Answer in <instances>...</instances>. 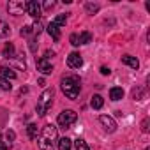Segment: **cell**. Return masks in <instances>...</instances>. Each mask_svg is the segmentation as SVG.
Segmentation results:
<instances>
[{
    "label": "cell",
    "mask_w": 150,
    "mask_h": 150,
    "mask_svg": "<svg viewBox=\"0 0 150 150\" xmlns=\"http://www.w3.org/2000/svg\"><path fill=\"white\" fill-rule=\"evenodd\" d=\"M25 11H27L32 18L41 20V6H39V2H35V0H30V2H27Z\"/></svg>",
    "instance_id": "cell-5"
},
{
    "label": "cell",
    "mask_w": 150,
    "mask_h": 150,
    "mask_svg": "<svg viewBox=\"0 0 150 150\" xmlns=\"http://www.w3.org/2000/svg\"><path fill=\"white\" fill-rule=\"evenodd\" d=\"M87 11L88 13H96V11H99V6L97 4H87Z\"/></svg>",
    "instance_id": "cell-26"
},
{
    "label": "cell",
    "mask_w": 150,
    "mask_h": 150,
    "mask_svg": "<svg viewBox=\"0 0 150 150\" xmlns=\"http://www.w3.org/2000/svg\"><path fill=\"white\" fill-rule=\"evenodd\" d=\"M99 122H101V125H103L108 132H115V131H117V122H115L111 117L101 115V117H99Z\"/></svg>",
    "instance_id": "cell-8"
},
{
    "label": "cell",
    "mask_w": 150,
    "mask_h": 150,
    "mask_svg": "<svg viewBox=\"0 0 150 150\" xmlns=\"http://www.w3.org/2000/svg\"><path fill=\"white\" fill-rule=\"evenodd\" d=\"M53 6H55L53 2H46V4H44V9H46V11H48V9H53Z\"/></svg>",
    "instance_id": "cell-33"
},
{
    "label": "cell",
    "mask_w": 150,
    "mask_h": 150,
    "mask_svg": "<svg viewBox=\"0 0 150 150\" xmlns=\"http://www.w3.org/2000/svg\"><path fill=\"white\" fill-rule=\"evenodd\" d=\"M69 41H71L72 46H80V35H78V34H71Z\"/></svg>",
    "instance_id": "cell-24"
},
{
    "label": "cell",
    "mask_w": 150,
    "mask_h": 150,
    "mask_svg": "<svg viewBox=\"0 0 150 150\" xmlns=\"http://www.w3.org/2000/svg\"><path fill=\"white\" fill-rule=\"evenodd\" d=\"M90 104H92V108H94V110H101V108H103V104H104V99H103L101 96H94V97H92V101H90Z\"/></svg>",
    "instance_id": "cell-15"
},
{
    "label": "cell",
    "mask_w": 150,
    "mask_h": 150,
    "mask_svg": "<svg viewBox=\"0 0 150 150\" xmlns=\"http://www.w3.org/2000/svg\"><path fill=\"white\" fill-rule=\"evenodd\" d=\"M67 65H69L71 69H80V67L83 65V58H81V55L76 53V51H72V53L67 57Z\"/></svg>",
    "instance_id": "cell-7"
},
{
    "label": "cell",
    "mask_w": 150,
    "mask_h": 150,
    "mask_svg": "<svg viewBox=\"0 0 150 150\" xmlns=\"http://www.w3.org/2000/svg\"><path fill=\"white\" fill-rule=\"evenodd\" d=\"M6 138H7V141H14L16 132H14V131H7V132H6Z\"/></svg>",
    "instance_id": "cell-28"
},
{
    "label": "cell",
    "mask_w": 150,
    "mask_h": 150,
    "mask_svg": "<svg viewBox=\"0 0 150 150\" xmlns=\"http://www.w3.org/2000/svg\"><path fill=\"white\" fill-rule=\"evenodd\" d=\"M53 55H55V51H50V50H48V51L44 53V58H48V60H50V57H53Z\"/></svg>",
    "instance_id": "cell-34"
},
{
    "label": "cell",
    "mask_w": 150,
    "mask_h": 150,
    "mask_svg": "<svg viewBox=\"0 0 150 150\" xmlns=\"http://www.w3.org/2000/svg\"><path fill=\"white\" fill-rule=\"evenodd\" d=\"M37 71L42 72V74H51V72H53V65H51V62H50L48 58L41 57V58L37 60Z\"/></svg>",
    "instance_id": "cell-9"
},
{
    "label": "cell",
    "mask_w": 150,
    "mask_h": 150,
    "mask_svg": "<svg viewBox=\"0 0 150 150\" xmlns=\"http://www.w3.org/2000/svg\"><path fill=\"white\" fill-rule=\"evenodd\" d=\"M0 150H11V143H6L0 139Z\"/></svg>",
    "instance_id": "cell-29"
},
{
    "label": "cell",
    "mask_w": 150,
    "mask_h": 150,
    "mask_svg": "<svg viewBox=\"0 0 150 150\" xmlns=\"http://www.w3.org/2000/svg\"><path fill=\"white\" fill-rule=\"evenodd\" d=\"M110 99H111V101H120V99H124V90H122L120 87H113V88L110 90Z\"/></svg>",
    "instance_id": "cell-13"
},
{
    "label": "cell",
    "mask_w": 150,
    "mask_h": 150,
    "mask_svg": "<svg viewBox=\"0 0 150 150\" xmlns=\"http://www.w3.org/2000/svg\"><path fill=\"white\" fill-rule=\"evenodd\" d=\"M51 103H53V90L51 88H48V90H44L41 96H39V99H37V106H35V111H37V115H46V111L51 108Z\"/></svg>",
    "instance_id": "cell-3"
},
{
    "label": "cell",
    "mask_w": 150,
    "mask_h": 150,
    "mask_svg": "<svg viewBox=\"0 0 150 150\" xmlns=\"http://www.w3.org/2000/svg\"><path fill=\"white\" fill-rule=\"evenodd\" d=\"M92 41V34L90 32H81L80 35V44H88Z\"/></svg>",
    "instance_id": "cell-20"
},
{
    "label": "cell",
    "mask_w": 150,
    "mask_h": 150,
    "mask_svg": "<svg viewBox=\"0 0 150 150\" xmlns=\"http://www.w3.org/2000/svg\"><path fill=\"white\" fill-rule=\"evenodd\" d=\"M60 87H62V92L65 94V97H69V99H76L80 96V90H81L80 80L76 76H65V78H62Z\"/></svg>",
    "instance_id": "cell-2"
},
{
    "label": "cell",
    "mask_w": 150,
    "mask_h": 150,
    "mask_svg": "<svg viewBox=\"0 0 150 150\" xmlns=\"http://www.w3.org/2000/svg\"><path fill=\"white\" fill-rule=\"evenodd\" d=\"M74 146H76V150H90L88 145H87V141L83 138H78L76 141H74Z\"/></svg>",
    "instance_id": "cell-17"
},
{
    "label": "cell",
    "mask_w": 150,
    "mask_h": 150,
    "mask_svg": "<svg viewBox=\"0 0 150 150\" xmlns=\"http://www.w3.org/2000/svg\"><path fill=\"white\" fill-rule=\"evenodd\" d=\"M132 97H134L136 101H141V99H143V90H141V88H134V90H132Z\"/></svg>",
    "instance_id": "cell-25"
},
{
    "label": "cell",
    "mask_w": 150,
    "mask_h": 150,
    "mask_svg": "<svg viewBox=\"0 0 150 150\" xmlns=\"http://www.w3.org/2000/svg\"><path fill=\"white\" fill-rule=\"evenodd\" d=\"M30 34H32V27L30 25H25L21 28V35H30Z\"/></svg>",
    "instance_id": "cell-27"
},
{
    "label": "cell",
    "mask_w": 150,
    "mask_h": 150,
    "mask_svg": "<svg viewBox=\"0 0 150 150\" xmlns=\"http://www.w3.org/2000/svg\"><path fill=\"white\" fill-rule=\"evenodd\" d=\"M28 44H30V50H32V51H35V50H37V41H35V39H30V42H28Z\"/></svg>",
    "instance_id": "cell-31"
},
{
    "label": "cell",
    "mask_w": 150,
    "mask_h": 150,
    "mask_svg": "<svg viewBox=\"0 0 150 150\" xmlns=\"http://www.w3.org/2000/svg\"><path fill=\"white\" fill-rule=\"evenodd\" d=\"M32 32H34V34H37V35L42 32V21H41V20H37V21L32 25Z\"/></svg>",
    "instance_id": "cell-22"
},
{
    "label": "cell",
    "mask_w": 150,
    "mask_h": 150,
    "mask_svg": "<svg viewBox=\"0 0 150 150\" xmlns=\"http://www.w3.org/2000/svg\"><path fill=\"white\" fill-rule=\"evenodd\" d=\"M48 32H50V35L53 37V41H58L60 39V27L57 25V23H48Z\"/></svg>",
    "instance_id": "cell-11"
},
{
    "label": "cell",
    "mask_w": 150,
    "mask_h": 150,
    "mask_svg": "<svg viewBox=\"0 0 150 150\" xmlns=\"http://www.w3.org/2000/svg\"><path fill=\"white\" fill-rule=\"evenodd\" d=\"M58 141V131L53 124H46L41 131V136H39V150H53L55 148V143Z\"/></svg>",
    "instance_id": "cell-1"
},
{
    "label": "cell",
    "mask_w": 150,
    "mask_h": 150,
    "mask_svg": "<svg viewBox=\"0 0 150 150\" xmlns=\"http://www.w3.org/2000/svg\"><path fill=\"white\" fill-rule=\"evenodd\" d=\"M141 129H143V132H148V118H145L141 122Z\"/></svg>",
    "instance_id": "cell-30"
},
{
    "label": "cell",
    "mask_w": 150,
    "mask_h": 150,
    "mask_svg": "<svg viewBox=\"0 0 150 150\" xmlns=\"http://www.w3.org/2000/svg\"><path fill=\"white\" fill-rule=\"evenodd\" d=\"M11 34V28H9V25L6 23V21H2L0 20V37H7Z\"/></svg>",
    "instance_id": "cell-16"
},
{
    "label": "cell",
    "mask_w": 150,
    "mask_h": 150,
    "mask_svg": "<svg viewBox=\"0 0 150 150\" xmlns=\"http://www.w3.org/2000/svg\"><path fill=\"white\" fill-rule=\"evenodd\" d=\"M27 132H28V138H30V139H35V138H37V125H35V124H28Z\"/></svg>",
    "instance_id": "cell-18"
},
{
    "label": "cell",
    "mask_w": 150,
    "mask_h": 150,
    "mask_svg": "<svg viewBox=\"0 0 150 150\" xmlns=\"http://www.w3.org/2000/svg\"><path fill=\"white\" fill-rule=\"evenodd\" d=\"M53 23H57L58 27H64V25L67 23V18H65V14H58V16L53 20Z\"/></svg>",
    "instance_id": "cell-21"
},
{
    "label": "cell",
    "mask_w": 150,
    "mask_h": 150,
    "mask_svg": "<svg viewBox=\"0 0 150 150\" xmlns=\"http://www.w3.org/2000/svg\"><path fill=\"white\" fill-rule=\"evenodd\" d=\"M0 76L6 78V80H14L16 78V72L13 67H7V65H2L0 67Z\"/></svg>",
    "instance_id": "cell-10"
},
{
    "label": "cell",
    "mask_w": 150,
    "mask_h": 150,
    "mask_svg": "<svg viewBox=\"0 0 150 150\" xmlns=\"http://www.w3.org/2000/svg\"><path fill=\"white\" fill-rule=\"evenodd\" d=\"M110 72H111V71H110V67H106V65H103V67H101V74H104V76H108Z\"/></svg>",
    "instance_id": "cell-32"
},
{
    "label": "cell",
    "mask_w": 150,
    "mask_h": 150,
    "mask_svg": "<svg viewBox=\"0 0 150 150\" xmlns=\"http://www.w3.org/2000/svg\"><path fill=\"white\" fill-rule=\"evenodd\" d=\"M4 55H6L7 58H14V46H13L11 42L6 44V48H4Z\"/></svg>",
    "instance_id": "cell-19"
},
{
    "label": "cell",
    "mask_w": 150,
    "mask_h": 150,
    "mask_svg": "<svg viewBox=\"0 0 150 150\" xmlns=\"http://www.w3.org/2000/svg\"><path fill=\"white\" fill-rule=\"evenodd\" d=\"M76 120H78V115L74 113L72 110H64V111L58 115V118H57L58 125H60V127H65V129H67V127H71Z\"/></svg>",
    "instance_id": "cell-4"
},
{
    "label": "cell",
    "mask_w": 150,
    "mask_h": 150,
    "mask_svg": "<svg viewBox=\"0 0 150 150\" xmlns=\"http://www.w3.org/2000/svg\"><path fill=\"white\" fill-rule=\"evenodd\" d=\"M25 7H27V2H23V0H13L7 6V11H9V14H20L25 11Z\"/></svg>",
    "instance_id": "cell-6"
},
{
    "label": "cell",
    "mask_w": 150,
    "mask_h": 150,
    "mask_svg": "<svg viewBox=\"0 0 150 150\" xmlns=\"http://www.w3.org/2000/svg\"><path fill=\"white\" fill-rule=\"evenodd\" d=\"M57 143H58V150H71V146H72V141L69 138H60Z\"/></svg>",
    "instance_id": "cell-14"
},
{
    "label": "cell",
    "mask_w": 150,
    "mask_h": 150,
    "mask_svg": "<svg viewBox=\"0 0 150 150\" xmlns=\"http://www.w3.org/2000/svg\"><path fill=\"white\" fill-rule=\"evenodd\" d=\"M11 83H9V80H6V78H0V90H11Z\"/></svg>",
    "instance_id": "cell-23"
},
{
    "label": "cell",
    "mask_w": 150,
    "mask_h": 150,
    "mask_svg": "<svg viewBox=\"0 0 150 150\" xmlns=\"http://www.w3.org/2000/svg\"><path fill=\"white\" fill-rule=\"evenodd\" d=\"M122 62H124L125 65H129L131 69H138V67H139L138 58H136V57H131V55H124V57H122Z\"/></svg>",
    "instance_id": "cell-12"
}]
</instances>
